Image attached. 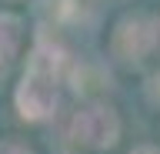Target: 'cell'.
<instances>
[{
    "label": "cell",
    "mask_w": 160,
    "mask_h": 154,
    "mask_svg": "<svg viewBox=\"0 0 160 154\" xmlns=\"http://www.w3.org/2000/svg\"><path fill=\"white\" fill-rule=\"evenodd\" d=\"M153 44V27L150 20H127L117 30V54L123 57H143Z\"/></svg>",
    "instance_id": "3"
},
{
    "label": "cell",
    "mask_w": 160,
    "mask_h": 154,
    "mask_svg": "<svg viewBox=\"0 0 160 154\" xmlns=\"http://www.w3.org/2000/svg\"><path fill=\"white\" fill-rule=\"evenodd\" d=\"M0 154H30V151H23V147H17V144H0Z\"/></svg>",
    "instance_id": "5"
},
{
    "label": "cell",
    "mask_w": 160,
    "mask_h": 154,
    "mask_svg": "<svg viewBox=\"0 0 160 154\" xmlns=\"http://www.w3.org/2000/svg\"><path fill=\"white\" fill-rule=\"evenodd\" d=\"M17 47H20V24H17V17L0 13V74L17 57Z\"/></svg>",
    "instance_id": "4"
},
{
    "label": "cell",
    "mask_w": 160,
    "mask_h": 154,
    "mask_svg": "<svg viewBox=\"0 0 160 154\" xmlns=\"http://www.w3.org/2000/svg\"><path fill=\"white\" fill-rule=\"evenodd\" d=\"M120 124L113 117V111L107 107H83L73 117V137L87 147H107V144L117 141Z\"/></svg>",
    "instance_id": "2"
},
{
    "label": "cell",
    "mask_w": 160,
    "mask_h": 154,
    "mask_svg": "<svg viewBox=\"0 0 160 154\" xmlns=\"http://www.w3.org/2000/svg\"><path fill=\"white\" fill-rule=\"evenodd\" d=\"M137 154H157V151H150V147H143V151H137Z\"/></svg>",
    "instance_id": "6"
},
{
    "label": "cell",
    "mask_w": 160,
    "mask_h": 154,
    "mask_svg": "<svg viewBox=\"0 0 160 154\" xmlns=\"http://www.w3.org/2000/svg\"><path fill=\"white\" fill-rule=\"evenodd\" d=\"M63 67V54L50 44H37L30 57V71L17 91V107L30 121H43L57 104V77Z\"/></svg>",
    "instance_id": "1"
}]
</instances>
